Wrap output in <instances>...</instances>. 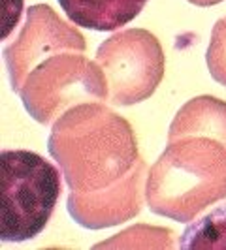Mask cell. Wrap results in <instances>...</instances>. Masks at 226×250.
<instances>
[{
	"label": "cell",
	"mask_w": 226,
	"mask_h": 250,
	"mask_svg": "<svg viewBox=\"0 0 226 250\" xmlns=\"http://www.w3.org/2000/svg\"><path fill=\"white\" fill-rule=\"evenodd\" d=\"M147 175V164L139 156L136 166L112 187L89 194L72 192L66 209L74 222L87 229H104L128 222L143 207Z\"/></svg>",
	"instance_id": "cell-7"
},
{
	"label": "cell",
	"mask_w": 226,
	"mask_h": 250,
	"mask_svg": "<svg viewBox=\"0 0 226 250\" xmlns=\"http://www.w3.org/2000/svg\"><path fill=\"white\" fill-rule=\"evenodd\" d=\"M113 105L147 100L164 77V51L158 38L143 28L115 32L96 51Z\"/></svg>",
	"instance_id": "cell-5"
},
{
	"label": "cell",
	"mask_w": 226,
	"mask_h": 250,
	"mask_svg": "<svg viewBox=\"0 0 226 250\" xmlns=\"http://www.w3.org/2000/svg\"><path fill=\"white\" fill-rule=\"evenodd\" d=\"M205 64L215 81L226 87V17L213 25L209 47L205 51Z\"/></svg>",
	"instance_id": "cell-11"
},
{
	"label": "cell",
	"mask_w": 226,
	"mask_h": 250,
	"mask_svg": "<svg viewBox=\"0 0 226 250\" xmlns=\"http://www.w3.org/2000/svg\"><path fill=\"white\" fill-rule=\"evenodd\" d=\"M226 198V141L207 134H168L147 175L145 201L155 214L192 222Z\"/></svg>",
	"instance_id": "cell-2"
},
{
	"label": "cell",
	"mask_w": 226,
	"mask_h": 250,
	"mask_svg": "<svg viewBox=\"0 0 226 250\" xmlns=\"http://www.w3.org/2000/svg\"><path fill=\"white\" fill-rule=\"evenodd\" d=\"M183 250H226V205L188 224L179 239Z\"/></svg>",
	"instance_id": "cell-10"
},
{
	"label": "cell",
	"mask_w": 226,
	"mask_h": 250,
	"mask_svg": "<svg viewBox=\"0 0 226 250\" xmlns=\"http://www.w3.org/2000/svg\"><path fill=\"white\" fill-rule=\"evenodd\" d=\"M70 192H98L136 166L138 141L132 125L102 102L74 105L53 123L47 141Z\"/></svg>",
	"instance_id": "cell-1"
},
{
	"label": "cell",
	"mask_w": 226,
	"mask_h": 250,
	"mask_svg": "<svg viewBox=\"0 0 226 250\" xmlns=\"http://www.w3.org/2000/svg\"><path fill=\"white\" fill-rule=\"evenodd\" d=\"M190 4H194V6H202V8H207V6H215V4H219V2H225V0H187Z\"/></svg>",
	"instance_id": "cell-13"
},
{
	"label": "cell",
	"mask_w": 226,
	"mask_h": 250,
	"mask_svg": "<svg viewBox=\"0 0 226 250\" xmlns=\"http://www.w3.org/2000/svg\"><path fill=\"white\" fill-rule=\"evenodd\" d=\"M28 115L40 125H51L66 109L110 98L108 79L87 49L68 47L42 59L28 72L19 90Z\"/></svg>",
	"instance_id": "cell-4"
},
{
	"label": "cell",
	"mask_w": 226,
	"mask_h": 250,
	"mask_svg": "<svg viewBox=\"0 0 226 250\" xmlns=\"http://www.w3.org/2000/svg\"><path fill=\"white\" fill-rule=\"evenodd\" d=\"M168 134H207L226 141V102L215 96L188 100L174 117Z\"/></svg>",
	"instance_id": "cell-9"
},
{
	"label": "cell",
	"mask_w": 226,
	"mask_h": 250,
	"mask_svg": "<svg viewBox=\"0 0 226 250\" xmlns=\"http://www.w3.org/2000/svg\"><path fill=\"white\" fill-rule=\"evenodd\" d=\"M68 47L87 49L83 34L63 21L47 4L30 6L26 10L25 26L21 28L17 40L2 51L13 92L19 94L28 72L42 59Z\"/></svg>",
	"instance_id": "cell-6"
},
{
	"label": "cell",
	"mask_w": 226,
	"mask_h": 250,
	"mask_svg": "<svg viewBox=\"0 0 226 250\" xmlns=\"http://www.w3.org/2000/svg\"><path fill=\"white\" fill-rule=\"evenodd\" d=\"M59 4L77 26L110 32L136 19L147 0H59Z\"/></svg>",
	"instance_id": "cell-8"
},
{
	"label": "cell",
	"mask_w": 226,
	"mask_h": 250,
	"mask_svg": "<svg viewBox=\"0 0 226 250\" xmlns=\"http://www.w3.org/2000/svg\"><path fill=\"white\" fill-rule=\"evenodd\" d=\"M23 10V0H4V19H2V40L13 30L15 23L19 21V15Z\"/></svg>",
	"instance_id": "cell-12"
},
{
	"label": "cell",
	"mask_w": 226,
	"mask_h": 250,
	"mask_svg": "<svg viewBox=\"0 0 226 250\" xmlns=\"http://www.w3.org/2000/svg\"><path fill=\"white\" fill-rule=\"evenodd\" d=\"M0 239L21 243L34 239L49 222L61 196V173L38 152L2 150Z\"/></svg>",
	"instance_id": "cell-3"
}]
</instances>
